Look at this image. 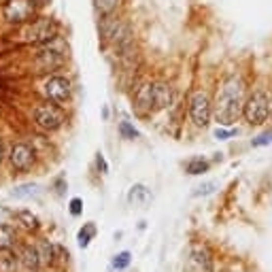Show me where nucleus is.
<instances>
[{
    "label": "nucleus",
    "mask_w": 272,
    "mask_h": 272,
    "mask_svg": "<svg viewBox=\"0 0 272 272\" xmlns=\"http://www.w3.org/2000/svg\"><path fill=\"white\" fill-rule=\"evenodd\" d=\"M17 241V232L6 223H0V249H11Z\"/></svg>",
    "instance_id": "nucleus-17"
},
{
    "label": "nucleus",
    "mask_w": 272,
    "mask_h": 272,
    "mask_svg": "<svg viewBox=\"0 0 272 272\" xmlns=\"http://www.w3.org/2000/svg\"><path fill=\"white\" fill-rule=\"evenodd\" d=\"M9 160H11V166L15 168V170L26 172L32 168V164H34V151H32V147L26 145V142H17V145L11 147Z\"/></svg>",
    "instance_id": "nucleus-8"
},
{
    "label": "nucleus",
    "mask_w": 272,
    "mask_h": 272,
    "mask_svg": "<svg viewBox=\"0 0 272 272\" xmlns=\"http://www.w3.org/2000/svg\"><path fill=\"white\" fill-rule=\"evenodd\" d=\"M151 191L147 190L145 185H132L130 187V191H128V202H130L132 206H138V209H147L149 204H151Z\"/></svg>",
    "instance_id": "nucleus-12"
},
{
    "label": "nucleus",
    "mask_w": 272,
    "mask_h": 272,
    "mask_svg": "<svg viewBox=\"0 0 272 272\" xmlns=\"http://www.w3.org/2000/svg\"><path fill=\"white\" fill-rule=\"evenodd\" d=\"M55 187H57V196H62L64 193V190H66V181H64V177H60V179H55Z\"/></svg>",
    "instance_id": "nucleus-28"
},
{
    "label": "nucleus",
    "mask_w": 272,
    "mask_h": 272,
    "mask_svg": "<svg viewBox=\"0 0 272 272\" xmlns=\"http://www.w3.org/2000/svg\"><path fill=\"white\" fill-rule=\"evenodd\" d=\"M96 236V225L94 223H85L83 228L79 230V234H77V241H79V247L85 249L89 243H92V238Z\"/></svg>",
    "instance_id": "nucleus-18"
},
{
    "label": "nucleus",
    "mask_w": 272,
    "mask_h": 272,
    "mask_svg": "<svg viewBox=\"0 0 272 272\" xmlns=\"http://www.w3.org/2000/svg\"><path fill=\"white\" fill-rule=\"evenodd\" d=\"M2 17L9 24H28L36 17V0H6Z\"/></svg>",
    "instance_id": "nucleus-3"
},
{
    "label": "nucleus",
    "mask_w": 272,
    "mask_h": 272,
    "mask_svg": "<svg viewBox=\"0 0 272 272\" xmlns=\"http://www.w3.org/2000/svg\"><path fill=\"white\" fill-rule=\"evenodd\" d=\"M34 121L45 130H57L64 124V111L60 109V105L55 102H47V105H38L34 109Z\"/></svg>",
    "instance_id": "nucleus-6"
},
{
    "label": "nucleus",
    "mask_w": 272,
    "mask_h": 272,
    "mask_svg": "<svg viewBox=\"0 0 272 272\" xmlns=\"http://www.w3.org/2000/svg\"><path fill=\"white\" fill-rule=\"evenodd\" d=\"M38 196H41V185H36V183L17 185V187H13V191H11V198H15V200H32Z\"/></svg>",
    "instance_id": "nucleus-14"
},
{
    "label": "nucleus",
    "mask_w": 272,
    "mask_h": 272,
    "mask_svg": "<svg viewBox=\"0 0 272 272\" xmlns=\"http://www.w3.org/2000/svg\"><path fill=\"white\" fill-rule=\"evenodd\" d=\"M17 255L11 249H0V272H15Z\"/></svg>",
    "instance_id": "nucleus-16"
},
{
    "label": "nucleus",
    "mask_w": 272,
    "mask_h": 272,
    "mask_svg": "<svg viewBox=\"0 0 272 272\" xmlns=\"http://www.w3.org/2000/svg\"><path fill=\"white\" fill-rule=\"evenodd\" d=\"M117 4H119V0H96V9H98V13H102V15L113 13L117 9Z\"/></svg>",
    "instance_id": "nucleus-22"
},
{
    "label": "nucleus",
    "mask_w": 272,
    "mask_h": 272,
    "mask_svg": "<svg viewBox=\"0 0 272 272\" xmlns=\"http://www.w3.org/2000/svg\"><path fill=\"white\" fill-rule=\"evenodd\" d=\"M209 166H211V164H209L206 160H202V158H193V160L187 162L185 170L190 172V174H202V172L209 170Z\"/></svg>",
    "instance_id": "nucleus-19"
},
{
    "label": "nucleus",
    "mask_w": 272,
    "mask_h": 272,
    "mask_svg": "<svg viewBox=\"0 0 272 272\" xmlns=\"http://www.w3.org/2000/svg\"><path fill=\"white\" fill-rule=\"evenodd\" d=\"M153 98H155V111L172 105V89L166 83H153Z\"/></svg>",
    "instance_id": "nucleus-13"
},
{
    "label": "nucleus",
    "mask_w": 272,
    "mask_h": 272,
    "mask_svg": "<svg viewBox=\"0 0 272 272\" xmlns=\"http://www.w3.org/2000/svg\"><path fill=\"white\" fill-rule=\"evenodd\" d=\"M15 217H17L19 221H22L28 230H36V228H38V217H36V215H32L30 211H19Z\"/></svg>",
    "instance_id": "nucleus-20"
},
{
    "label": "nucleus",
    "mask_w": 272,
    "mask_h": 272,
    "mask_svg": "<svg viewBox=\"0 0 272 272\" xmlns=\"http://www.w3.org/2000/svg\"><path fill=\"white\" fill-rule=\"evenodd\" d=\"M96 164H98V168H100L102 172H109V166H107L105 158H102V153H98V158H96Z\"/></svg>",
    "instance_id": "nucleus-29"
},
{
    "label": "nucleus",
    "mask_w": 272,
    "mask_h": 272,
    "mask_svg": "<svg viewBox=\"0 0 272 272\" xmlns=\"http://www.w3.org/2000/svg\"><path fill=\"white\" fill-rule=\"evenodd\" d=\"M81 211H83V200L81 198H73V200H70V215L79 217Z\"/></svg>",
    "instance_id": "nucleus-26"
},
{
    "label": "nucleus",
    "mask_w": 272,
    "mask_h": 272,
    "mask_svg": "<svg viewBox=\"0 0 272 272\" xmlns=\"http://www.w3.org/2000/svg\"><path fill=\"white\" fill-rule=\"evenodd\" d=\"M215 187H217V183H215V181H209V183H202V185H198L196 190L191 191V196H209V193H213V191H215Z\"/></svg>",
    "instance_id": "nucleus-24"
},
{
    "label": "nucleus",
    "mask_w": 272,
    "mask_h": 272,
    "mask_svg": "<svg viewBox=\"0 0 272 272\" xmlns=\"http://www.w3.org/2000/svg\"><path fill=\"white\" fill-rule=\"evenodd\" d=\"M2 158H4V151H2V145H0V162H2Z\"/></svg>",
    "instance_id": "nucleus-31"
},
{
    "label": "nucleus",
    "mask_w": 272,
    "mask_h": 272,
    "mask_svg": "<svg viewBox=\"0 0 272 272\" xmlns=\"http://www.w3.org/2000/svg\"><path fill=\"white\" fill-rule=\"evenodd\" d=\"M57 32H60V24L51 17H34L32 22L24 24L22 36L24 43H30V45H45V43H51L57 38Z\"/></svg>",
    "instance_id": "nucleus-2"
},
{
    "label": "nucleus",
    "mask_w": 272,
    "mask_h": 272,
    "mask_svg": "<svg viewBox=\"0 0 272 272\" xmlns=\"http://www.w3.org/2000/svg\"><path fill=\"white\" fill-rule=\"evenodd\" d=\"M130 260H132V255H130V251H121V253H117L113 257V268H117V270H124L130 266Z\"/></svg>",
    "instance_id": "nucleus-21"
},
{
    "label": "nucleus",
    "mask_w": 272,
    "mask_h": 272,
    "mask_svg": "<svg viewBox=\"0 0 272 272\" xmlns=\"http://www.w3.org/2000/svg\"><path fill=\"white\" fill-rule=\"evenodd\" d=\"M187 270L190 272H213V260L204 245H193L187 257Z\"/></svg>",
    "instance_id": "nucleus-9"
},
{
    "label": "nucleus",
    "mask_w": 272,
    "mask_h": 272,
    "mask_svg": "<svg viewBox=\"0 0 272 272\" xmlns=\"http://www.w3.org/2000/svg\"><path fill=\"white\" fill-rule=\"evenodd\" d=\"M245 119H247V124L251 126H260L264 121L268 119L270 115V98L264 92H253L245 102Z\"/></svg>",
    "instance_id": "nucleus-4"
},
{
    "label": "nucleus",
    "mask_w": 272,
    "mask_h": 272,
    "mask_svg": "<svg viewBox=\"0 0 272 272\" xmlns=\"http://www.w3.org/2000/svg\"><path fill=\"white\" fill-rule=\"evenodd\" d=\"M134 109L138 115H151L155 113V98H153V83L149 85H142L138 92H136V100H134Z\"/></svg>",
    "instance_id": "nucleus-10"
},
{
    "label": "nucleus",
    "mask_w": 272,
    "mask_h": 272,
    "mask_svg": "<svg viewBox=\"0 0 272 272\" xmlns=\"http://www.w3.org/2000/svg\"><path fill=\"white\" fill-rule=\"evenodd\" d=\"M36 64L41 70H54V68H60L64 64V55L54 47H45L36 54Z\"/></svg>",
    "instance_id": "nucleus-11"
},
{
    "label": "nucleus",
    "mask_w": 272,
    "mask_h": 272,
    "mask_svg": "<svg viewBox=\"0 0 272 272\" xmlns=\"http://www.w3.org/2000/svg\"><path fill=\"white\" fill-rule=\"evenodd\" d=\"M190 117L198 128H206L213 117V102L206 92H196L190 98Z\"/></svg>",
    "instance_id": "nucleus-5"
},
{
    "label": "nucleus",
    "mask_w": 272,
    "mask_h": 272,
    "mask_svg": "<svg viewBox=\"0 0 272 272\" xmlns=\"http://www.w3.org/2000/svg\"><path fill=\"white\" fill-rule=\"evenodd\" d=\"M41 260H43V257H41V251H38V249L30 247V245L22 249V264L28 270H36L38 266H41Z\"/></svg>",
    "instance_id": "nucleus-15"
},
{
    "label": "nucleus",
    "mask_w": 272,
    "mask_h": 272,
    "mask_svg": "<svg viewBox=\"0 0 272 272\" xmlns=\"http://www.w3.org/2000/svg\"><path fill=\"white\" fill-rule=\"evenodd\" d=\"M43 94L49 102L66 105L70 100V81L64 79V77H49L43 85Z\"/></svg>",
    "instance_id": "nucleus-7"
},
{
    "label": "nucleus",
    "mask_w": 272,
    "mask_h": 272,
    "mask_svg": "<svg viewBox=\"0 0 272 272\" xmlns=\"http://www.w3.org/2000/svg\"><path fill=\"white\" fill-rule=\"evenodd\" d=\"M270 142H272V130L264 132V134L257 136V138H253V140H251V145H253V147H264V145H270Z\"/></svg>",
    "instance_id": "nucleus-25"
},
{
    "label": "nucleus",
    "mask_w": 272,
    "mask_h": 272,
    "mask_svg": "<svg viewBox=\"0 0 272 272\" xmlns=\"http://www.w3.org/2000/svg\"><path fill=\"white\" fill-rule=\"evenodd\" d=\"M9 217H11V211H6L4 206H0V223H4Z\"/></svg>",
    "instance_id": "nucleus-30"
},
{
    "label": "nucleus",
    "mask_w": 272,
    "mask_h": 272,
    "mask_svg": "<svg viewBox=\"0 0 272 272\" xmlns=\"http://www.w3.org/2000/svg\"><path fill=\"white\" fill-rule=\"evenodd\" d=\"M119 134L124 136V138H128V140L138 138V130H136L130 121H121V124H119Z\"/></svg>",
    "instance_id": "nucleus-23"
},
{
    "label": "nucleus",
    "mask_w": 272,
    "mask_h": 272,
    "mask_svg": "<svg viewBox=\"0 0 272 272\" xmlns=\"http://www.w3.org/2000/svg\"><path fill=\"white\" fill-rule=\"evenodd\" d=\"M245 83L241 77H228L221 87L217 89L215 102H213V115L219 126H234L245 111Z\"/></svg>",
    "instance_id": "nucleus-1"
},
{
    "label": "nucleus",
    "mask_w": 272,
    "mask_h": 272,
    "mask_svg": "<svg viewBox=\"0 0 272 272\" xmlns=\"http://www.w3.org/2000/svg\"><path fill=\"white\" fill-rule=\"evenodd\" d=\"M232 136H234V130H223V128H217L215 130L217 140H228V138H232Z\"/></svg>",
    "instance_id": "nucleus-27"
}]
</instances>
